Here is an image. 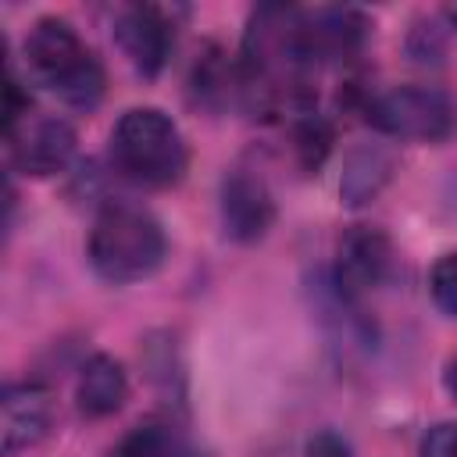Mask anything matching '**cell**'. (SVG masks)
<instances>
[{
    "instance_id": "1",
    "label": "cell",
    "mask_w": 457,
    "mask_h": 457,
    "mask_svg": "<svg viewBox=\"0 0 457 457\" xmlns=\"http://www.w3.org/2000/svg\"><path fill=\"white\" fill-rule=\"evenodd\" d=\"M25 64L39 86H46L57 100L68 107L89 111L100 104L107 75L100 57L86 46V39L75 32L64 18H39L25 36Z\"/></svg>"
},
{
    "instance_id": "2",
    "label": "cell",
    "mask_w": 457,
    "mask_h": 457,
    "mask_svg": "<svg viewBox=\"0 0 457 457\" xmlns=\"http://www.w3.org/2000/svg\"><path fill=\"white\" fill-rule=\"evenodd\" d=\"M86 250H89L93 271L100 278L121 286V282H139V278L154 275L164 264L168 239H164L161 221L146 207L111 200L93 218Z\"/></svg>"
},
{
    "instance_id": "3",
    "label": "cell",
    "mask_w": 457,
    "mask_h": 457,
    "mask_svg": "<svg viewBox=\"0 0 457 457\" xmlns=\"http://www.w3.org/2000/svg\"><path fill=\"white\" fill-rule=\"evenodd\" d=\"M186 143L179 125L157 107H129L111 129V164L121 179L164 189L186 171Z\"/></svg>"
},
{
    "instance_id": "4",
    "label": "cell",
    "mask_w": 457,
    "mask_h": 457,
    "mask_svg": "<svg viewBox=\"0 0 457 457\" xmlns=\"http://www.w3.org/2000/svg\"><path fill=\"white\" fill-rule=\"evenodd\" d=\"M368 121L393 139L439 143L457 129V107L443 89L396 86L368 100Z\"/></svg>"
},
{
    "instance_id": "5",
    "label": "cell",
    "mask_w": 457,
    "mask_h": 457,
    "mask_svg": "<svg viewBox=\"0 0 457 457\" xmlns=\"http://www.w3.org/2000/svg\"><path fill=\"white\" fill-rule=\"evenodd\" d=\"M4 132H7L11 164L36 179L61 171L75 154V129L64 118H54L43 111H25Z\"/></svg>"
},
{
    "instance_id": "6",
    "label": "cell",
    "mask_w": 457,
    "mask_h": 457,
    "mask_svg": "<svg viewBox=\"0 0 457 457\" xmlns=\"http://www.w3.org/2000/svg\"><path fill=\"white\" fill-rule=\"evenodd\" d=\"M393 271V243L382 228L375 225H350L339 236L336 246V268H332V286L336 296L353 303L368 289L382 286Z\"/></svg>"
},
{
    "instance_id": "7",
    "label": "cell",
    "mask_w": 457,
    "mask_h": 457,
    "mask_svg": "<svg viewBox=\"0 0 457 457\" xmlns=\"http://www.w3.org/2000/svg\"><path fill=\"white\" fill-rule=\"evenodd\" d=\"M114 39L121 46V54L129 57V64L143 75L154 79L164 71L171 46H175V25L168 18L164 7L154 4H129L118 11L114 18Z\"/></svg>"
},
{
    "instance_id": "8",
    "label": "cell",
    "mask_w": 457,
    "mask_h": 457,
    "mask_svg": "<svg viewBox=\"0 0 457 457\" xmlns=\"http://www.w3.org/2000/svg\"><path fill=\"white\" fill-rule=\"evenodd\" d=\"M275 221V200L268 182L250 171V168H236L225 175L221 182V225L225 236L236 243H253L261 239Z\"/></svg>"
},
{
    "instance_id": "9",
    "label": "cell",
    "mask_w": 457,
    "mask_h": 457,
    "mask_svg": "<svg viewBox=\"0 0 457 457\" xmlns=\"http://www.w3.org/2000/svg\"><path fill=\"white\" fill-rule=\"evenodd\" d=\"M54 425V396L39 382H11L0 403V436L4 453L14 457L18 450L36 446Z\"/></svg>"
},
{
    "instance_id": "10",
    "label": "cell",
    "mask_w": 457,
    "mask_h": 457,
    "mask_svg": "<svg viewBox=\"0 0 457 457\" xmlns=\"http://www.w3.org/2000/svg\"><path fill=\"white\" fill-rule=\"evenodd\" d=\"M300 29H303V43L307 54L314 57V64H328V61H346L361 50L364 36H368V21L353 11V7H318V11H300Z\"/></svg>"
},
{
    "instance_id": "11",
    "label": "cell",
    "mask_w": 457,
    "mask_h": 457,
    "mask_svg": "<svg viewBox=\"0 0 457 457\" xmlns=\"http://www.w3.org/2000/svg\"><path fill=\"white\" fill-rule=\"evenodd\" d=\"M129 396V378H125V368L111 357V353H93L82 371H79V382H75V400H79V411L86 418H107L114 411H121Z\"/></svg>"
},
{
    "instance_id": "12",
    "label": "cell",
    "mask_w": 457,
    "mask_h": 457,
    "mask_svg": "<svg viewBox=\"0 0 457 457\" xmlns=\"http://www.w3.org/2000/svg\"><path fill=\"white\" fill-rule=\"evenodd\" d=\"M389 175H393V157L378 143H368V146L350 150L346 168H343V182H339L343 204H350V207L368 204L389 182Z\"/></svg>"
},
{
    "instance_id": "13",
    "label": "cell",
    "mask_w": 457,
    "mask_h": 457,
    "mask_svg": "<svg viewBox=\"0 0 457 457\" xmlns=\"http://www.w3.org/2000/svg\"><path fill=\"white\" fill-rule=\"evenodd\" d=\"M111 457H196V450L179 428L161 425V421H146V425H136L111 450Z\"/></svg>"
},
{
    "instance_id": "14",
    "label": "cell",
    "mask_w": 457,
    "mask_h": 457,
    "mask_svg": "<svg viewBox=\"0 0 457 457\" xmlns=\"http://www.w3.org/2000/svg\"><path fill=\"white\" fill-rule=\"evenodd\" d=\"M328 146H332V125L321 114L303 111V118L293 121V154H296V164L303 171H318L321 161L328 157Z\"/></svg>"
},
{
    "instance_id": "15",
    "label": "cell",
    "mask_w": 457,
    "mask_h": 457,
    "mask_svg": "<svg viewBox=\"0 0 457 457\" xmlns=\"http://www.w3.org/2000/svg\"><path fill=\"white\" fill-rule=\"evenodd\" d=\"M428 286H432V300H436L446 314L457 318V250H453V253H443V257L436 261Z\"/></svg>"
},
{
    "instance_id": "16",
    "label": "cell",
    "mask_w": 457,
    "mask_h": 457,
    "mask_svg": "<svg viewBox=\"0 0 457 457\" xmlns=\"http://www.w3.org/2000/svg\"><path fill=\"white\" fill-rule=\"evenodd\" d=\"M421 457H457V421H443L425 432Z\"/></svg>"
},
{
    "instance_id": "17",
    "label": "cell",
    "mask_w": 457,
    "mask_h": 457,
    "mask_svg": "<svg viewBox=\"0 0 457 457\" xmlns=\"http://www.w3.org/2000/svg\"><path fill=\"white\" fill-rule=\"evenodd\" d=\"M307 457H350V443L339 432H318L307 443Z\"/></svg>"
},
{
    "instance_id": "18",
    "label": "cell",
    "mask_w": 457,
    "mask_h": 457,
    "mask_svg": "<svg viewBox=\"0 0 457 457\" xmlns=\"http://www.w3.org/2000/svg\"><path fill=\"white\" fill-rule=\"evenodd\" d=\"M443 382H446V389H450V396L457 400V353L446 361V375H443Z\"/></svg>"
}]
</instances>
